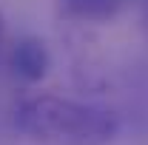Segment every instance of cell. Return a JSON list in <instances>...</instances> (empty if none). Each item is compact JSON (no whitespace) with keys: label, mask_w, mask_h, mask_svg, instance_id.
Wrapping results in <instances>:
<instances>
[{"label":"cell","mask_w":148,"mask_h":145,"mask_svg":"<svg viewBox=\"0 0 148 145\" xmlns=\"http://www.w3.org/2000/svg\"><path fill=\"white\" fill-rule=\"evenodd\" d=\"M14 125L32 145H111L120 134V117L94 103L32 94L17 103Z\"/></svg>","instance_id":"6da1fadb"},{"label":"cell","mask_w":148,"mask_h":145,"mask_svg":"<svg viewBox=\"0 0 148 145\" xmlns=\"http://www.w3.org/2000/svg\"><path fill=\"white\" fill-rule=\"evenodd\" d=\"M9 68L23 83H40L51 68V54H49V49H46V43L40 37H32V34L20 37L12 46Z\"/></svg>","instance_id":"7a4b0ae2"},{"label":"cell","mask_w":148,"mask_h":145,"mask_svg":"<svg viewBox=\"0 0 148 145\" xmlns=\"http://www.w3.org/2000/svg\"><path fill=\"white\" fill-rule=\"evenodd\" d=\"M123 0H60V12L80 23H108L120 14Z\"/></svg>","instance_id":"3957f363"},{"label":"cell","mask_w":148,"mask_h":145,"mask_svg":"<svg viewBox=\"0 0 148 145\" xmlns=\"http://www.w3.org/2000/svg\"><path fill=\"white\" fill-rule=\"evenodd\" d=\"M0 49H3V14H0Z\"/></svg>","instance_id":"277c9868"},{"label":"cell","mask_w":148,"mask_h":145,"mask_svg":"<svg viewBox=\"0 0 148 145\" xmlns=\"http://www.w3.org/2000/svg\"><path fill=\"white\" fill-rule=\"evenodd\" d=\"M145 23H148V14H145Z\"/></svg>","instance_id":"5b68a950"}]
</instances>
